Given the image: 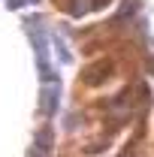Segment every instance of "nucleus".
<instances>
[{"mask_svg": "<svg viewBox=\"0 0 154 157\" xmlns=\"http://www.w3.org/2000/svg\"><path fill=\"white\" fill-rule=\"evenodd\" d=\"M52 142H55V133H52L48 127H42V130L37 133V151H42V154H48Z\"/></svg>", "mask_w": 154, "mask_h": 157, "instance_id": "7ed1b4c3", "label": "nucleus"}, {"mask_svg": "<svg viewBox=\"0 0 154 157\" xmlns=\"http://www.w3.org/2000/svg\"><path fill=\"white\" fill-rule=\"evenodd\" d=\"M58 103H60V91H58V82H52V85L42 88V97H39L42 115H55L58 112Z\"/></svg>", "mask_w": 154, "mask_h": 157, "instance_id": "f257e3e1", "label": "nucleus"}, {"mask_svg": "<svg viewBox=\"0 0 154 157\" xmlns=\"http://www.w3.org/2000/svg\"><path fill=\"white\" fill-rule=\"evenodd\" d=\"M151 73H154V63H151Z\"/></svg>", "mask_w": 154, "mask_h": 157, "instance_id": "20e7f679", "label": "nucleus"}, {"mask_svg": "<svg viewBox=\"0 0 154 157\" xmlns=\"http://www.w3.org/2000/svg\"><path fill=\"white\" fill-rule=\"evenodd\" d=\"M109 73H112V63H106V67H103V63H97V67H91V70H85V73H82V78H85L88 85H94L97 78H106Z\"/></svg>", "mask_w": 154, "mask_h": 157, "instance_id": "f03ea898", "label": "nucleus"}]
</instances>
